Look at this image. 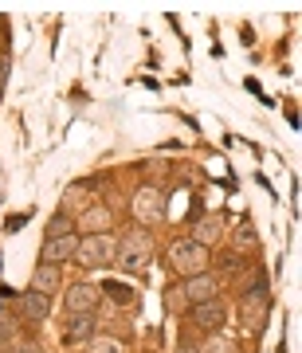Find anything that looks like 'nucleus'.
Masks as SVG:
<instances>
[{
  "mask_svg": "<svg viewBox=\"0 0 302 353\" xmlns=\"http://www.w3.org/2000/svg\"><path fill=\"white\" fill-rule=\"evenodd\" d=\"M208 263H212V255H208V248H201L197 240H177L173 248H169V267H173L181 279L204 275Z\"/></svg>",
  "mask_w": 302,
  "mask_h": 353,
  "instance_id": "obj_1",
  "label": "nucleus"
},
{
  "mask_svg": "<svg viewBox=\"0 0 302 353\" xmlns=\"http://www.w3.org/2000/svg\"><path fill=\"white\" fill-rule=\"evenodd\" d=\"M114 252H118V240L110 232H94V236H83L79 240V252H75V263L99 271V267L114 263Z\"/></svg>",
  "mask_w": 302,
  "mask_h": 353,
  "instance_id": "obj_2",
  "label": "nucleus"
},
{
  "mask_svg": "<svg viewBox=\"0 0 302 353\" xmlns=\"http://www.w3.org/2000/svg\"><path fill=\"white\" fill-rule=\"evenodd\" d=\"M153 243H150V232L145 228H134V232H126L122 240H118V252H114V263L122 267V271H134V267H141L145 259H150Z\"/></svg>",
  "mask_w": 302,
  "mask_h": 353,
  "instance_id": "obj_3",
  "label": "nucleus"
},
{
  "mask_svg": "<svg viewBox=\"0 0 302 353\" xmlns=\"http://www.w3.org/2000/svg\"><path fill=\"white\" fill-rule=\"evenodd\" d=\"M130 208H134V220H138V224H145V228H153V224H161V220H165V196L157 189L134 192Z\"/></svg>",
  "mask_w": 302,
  "mask_h": 353,
  "instance_id": "obj_4",
  "label": "nucleus"
},
{
  "mask_svg": "<svg viewBox=\"0 0 302 353\" xmlns=\"http://www.w3.org/2000/svg\"><path fill=\"white\" fill-rule=\"evenodd\" d=\"M216 290H220L216 275H212V271H204V275L185 279V287H181V299H185L189 306H201V303H212V299H216Z\"/></svg>",
  "mask_w": 302,
  "mask_h": 353,
  "instance_id": "obj_5",
  "label": "nucleus"
},
{
  "mask_svg": "<svg viewBox=\"0 0 302 353\" xmlns=\"http://www.w3.org/2000/svg\"><path fill=\"white\" fill-rule=\"evenodd\" d=\"M16 314L20 322H43L51 314V294H39V290H24L16 299Z\"/></svg>",
  "mask_w": 302,
  "mask_h": 353,
  "instance_id": "obj_6",
  "label": "nucleus"
},
{
  "mask_svg": "<svg viewBox=\"0 0 302 353\" xmlns=\"http://www.w3.org/2000/svg\"><path fill=\"white\" fill-rule=\"evenodd\" d=\"M189 322H197V326H201L204 334H220V326L228 322V310H224V303H220V299H212V303L192 306Z\"/></svg>",
  "mask_w": 302,
  "mask_h": 353,
  "instance_id": "obj_7",
  "label": "nucleus"
},
{
  "mask_svg": "<svg viewBox=\"0 0 302 353\" xmlns=\"http://www.w3.org/2000/svg\"><path fill=\"white\" fill-rule=\"evenodd\" d=\"M75 252H79V236L71 232V236H59V240L43 243V248H39V263L59 267V263H67V259H75Z\"/></svg>",
  "mask_w": 302,
  "mask_h": 353,
  "instance_id": "obj_8",
  "label": "nucleus"
},
{
  "mask_svg": "<svg viewBox=\"0 0 302 353\" xmlns=\"http://www.w3.org/2000/svg\"><path fill=\"white\" fill-rule=\"evenodd\" d=\"M224 228H228V216L224 212H208L204 220H197V228H192L189 240H197L201 248H212V243L224 240Z\"/></svg>",
  "mask_w": 302,
  "mask_h": 353,
  "instance_id": "obj_9",
  "label": "nucleus"
},
{
  "mask_svg": "<svg viewBox=\"0 0 302 353\" xmlns=\"http://www.w3.org/2000/svg\"><path fill=\"white\" fill-rule=\"evenodd\" d=\"M67 303V314H94V306H99V290L87 287V283H79V287H71L63 294Z\"/></svg>",
  "mask_w": 302,
  "mask_h": 353,
  "instance_id": "obj_10",
  "label": "nucleus"
},
{
  "mask_svg": "<svg viewBox=\"0 0 302 353\" xmlns=\"http://www.w3.org/2000/svg\"><path fill=\"white\" fill-rule=\"evenodd\" d=\"M94 338V314H67V326H63V341L75 345V341H90Z\"/></svg>",
  "mask_w": 302,
  "mask_h": 353,
  "instance_id": "obj_11",
  "label": "nucleus"
},
{
  "mask_svg": "<svg viewBox=\"0 0 302 353\" xmlns=\"http://www.w3.org/2000/svg\"><path fill=\"white\" fill-rule=\"evenodd\" d=\"M110 208H106V204H90L87 212L79 216V228H83V232H87V236H94V232H106V228H110Z\"/></svg>",
  "mask_w": 302,
  "mask_h": 353,
  "instance_id": "obj_12",
  "label": "nucleus"
},
{
  "mask_svg": "<svg viewBox=\"0 0 302 353\" xmlns=\"http://www.w3.org/2000/svg\"><path fill=\"white\" fill-rule=\"evenodd\" d=\"M263 310H267V294H263V287H255L252 294L243 299V326L259 330V326H263V322H259V318H263Z\"/></svg>",
  "mask_w": 302,
  "mask_h": 353,
  "instance_id": "obj_13",
  "label": "nucleus"
},
{
  "mask_svg": "<svg viewBox=\"0 0 302 353\" xmlns=\"http://www.w3.org/2000/svg\"><path fill=\"white\" fill-rule=\"evenodd\" d=\"M59 283H63V275H59V267H51V263H39L36 275H32V290H39V294H55Z\"/></svg>",
  "mask_w": 302,
  "mask_h": 353,
  "instance_id": "obj_14",
  "label": "nucleus"
},
{
  "mask_svg": "<svg viewBox=\"0 0 302 353\" xmlns=\"http://www.w3.org/2000/svg\"><path fill=\"white\" fill-rule=\"evenodd\" d=\"M87 353H126V350H122L118 338H99V334H94V338L87 341Z\"/></svg>",
  "mask_w": 302,
  "mask_h": 353,
  "instance_id": "obj_15",
  "label": "nucleus"
},
{
  "mask_svg": "<svg viewBox=\"0 0 302 353\" xmlns=\"http://www.w3.org/2000/svg\"><path fill=\"white\" fill-rule=\"evenodd\" d=\"M59 236H71V216L59 212L48 220V240H59Z\"/></svg>",
  "mask_w": 302,
  "mask_h": 353,
  "instance_id": "obj_16",
  "label": "nucleus"
},
{
  "mask_svg": "<svg viewBox=\"0 0 302 353\" xmlns=\"http://www.w3.org/2000/svg\"><path fill=\"white\" fill-rule=\"evenodd\" d=\"M201 353H236V350H232V341H228L224 334H212V338L201 345Z\"/></svg>",
  "mask_w": 302,
  "mask_h": 353,
  "instance_id": "obj_17",
  "label": "nucleus"
},
{
  "mask_svg": "<svg viewBox=\"0 0 302 353\" xmlns=\"http://www.w3.org/2000/svg\"><path fill=\"white\" fill-rule=\"evenodd\" d=\"M71 204H87V196H83V185H75V189H67L63 208H71Z\"/></svg>",
  "mask_w": 302,
  "mask_h": 353,
  "instance_id": "obj_18",
  "label": "nucleus"
},
{
  "mask_svg": "<svg viewBox=\"0 0 302 353\" xmlns=\"http://www.w3.org/2000/svg\"><path fill=\"white\" fill-rule=\"evenodd\" d=\"M8 353H43V350H39V341H12Z\"/></svg>",
  "mask_w": 302,
  "mask_h": 353,
  "instance_id": "obj_19",
  "label": "nucleus"
},
{
  "mask_svg": "<svg viewBox=\"0 0 302 353\" xmlns=\"http://www.w3.org/2000/svg\"><path fill=\"white\" fill-rule=\"evenodd\" d=\"M0 326H12V318H8V294H0Z\"/></svg>",
  "mask_w": 302,
  "mask_h": 353,
  "instance_id": "obj_20",
  "label": "nucleus"
},
{
  "mask_svg": "<svg viewBox=\"0 0 302 353\" xmlns=\"http://www.w3.org/2000/svg\"><path fill=\"white\" fill-rule=\"evenodd\" d=\"M252 243H255V236L248 232V228H243V232H239V248H252Z\"/></svg>",
  "mask_w": 302,
  "mask_h": 353,
  "instance_id": "obj_21",
  "label": "nucleus"
}]
</instances>
